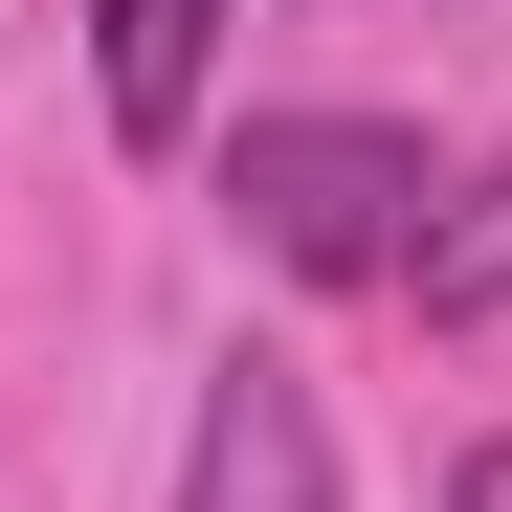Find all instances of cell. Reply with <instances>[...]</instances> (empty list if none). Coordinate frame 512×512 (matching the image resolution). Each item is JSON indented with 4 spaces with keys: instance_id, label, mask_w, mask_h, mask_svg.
<instances>
[{
    "instance_id": "6da1fadb",
    "label": "cell",
    "mask_w": 512,
    "mask_h": 512,
    "mask_svg": "<svg viewBox=\"0 0 512 512\" xmlns=\"http://www.w3.org/2000/svg\"><path fill=\"white\" fill-rule=\"evenodd\" d=\"M423 134L401 112H245V156H223V223L268 245L290 290H401V245H423Z\"/></svg>"
},
{
    "instance_id": "7a4b0ae2",
    "label": "cell",
    "mask_w": 512,
    "mask_h": 512,
    "mask_svg": "<svg viewBox=\"0 0 512 512\" xmlns=\"http://www.w3.org/2000/svg\"><path fill=\"white\" fill-rule=\"evenodd\" d=\"M179 512H334V401L290 357H223L201 379V446H179Z\"/></svg>"
},
{
    "instance_id": "3957f363",
    "label": "cell",
    "mask_w": 512,
    "mask_h": 512,
    "mask_svg": "<svg viewBox=\"0 0 512 512\" xmlns=\"http://www.w3.org/2000/svg\"><path fill=\"white\" fill-rule=\"evenodd\" d=\"M90 90H112L134 156H179L201 90H223V0H90Z\"/></svg>"
},
{
    "instance_id": "277c9868",
    "label": "cell",
    "mask_w": 512,
    "mask_h": 512,
    "mask_svg": "<svg viewBox=\"0 0 512 512\" xmlns=\"http://www.w3.org/2000/svg\"><path fill=\"white\" fill-rule=\"evenodd\" d=\"M401 312H423V334H490V312H512V179H446V201H423Z\"/></svg>"
},
{
    "instance_id": "5b68a950",
    "label": "cell",
    "mask_w": 512,
    "mask_h": 512,
    "mask_svg": "<svg viewBox=\"0 0 512 512\" xmlns=\"http://www.w3.org/2000/svg\"><path fill=\"white\" fill-rule=\"evenodd\" d=\"M446 512H512V423H490V446H468V468H446Z\"/></svg>"
}]
</instances>
